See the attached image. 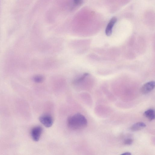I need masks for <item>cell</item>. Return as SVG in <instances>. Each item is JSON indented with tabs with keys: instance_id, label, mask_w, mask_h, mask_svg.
<instances>
[{
	"instance_id": "obj_8",
	"label": "cell",
	"mask_w": 155,
	"mask_h": 155,
	"mask_svg": "<svg viewBox=\"0 0 155 155\" xmlns=\"http://www.w3.org/2000/svg\"><path fill=\"white\" fill-rule=\"evenodd\" d=\"M34 81L37 83H40L43 82L44 80V77L41 75H37L34 76L33 78Z\"/></svg>"
},
{
	"instance_id": "obj_10",
	"label": "cell",
	"mask_w": 155,
	"mask_h": 155,
	"mask_svg": "<svg viewBox=\"0 0 155 155\" xmlns=\"http://www.w3.org/2000/svg\"><path fill=\"white\" fill-rule=\"evenodd\" d=\"M83 0H73L75 4L77 6L81 5L83 3Z\"/></svg>"
},
{
	"instance_id": "obj_1",
	"label": "cell",
	"mask_w": 155,
	"mask_h": 155,
	"mask_svg": "<svg viewBox=\"0 0 155 155\" xmlns=\"http://www.w3.org/2000/svg\"><path fill=\"white\" fill-rule=\"evenodd\" d=\"M67 123L70 129L78 130L85 128L88 125V121L83 115L77 113L69 117L67 119Z\"/></svg>"
},
{
	"instance_id": "obj_2",
	"label": "cell",
	"mask_w": 155,
	"mask_h": 155,
	"mask_svg": "<svg viewBox=\"0 0 155 155\" xmlns=\"http://www.w3.org/2000/svg\"><path fill=\"white\" fill-rule=\"evenodd\" d=\"M40 122L47 128L51 127L53 124V120L52 116L48 114H43L39 118Z\"/></svg>"
},
{
	"instance_id": "obj_7",
	"label": "cell",
	"mask_w": 155,
	"mask_h": 155,
	"mask_svg": "<svg viewBox=\"0 0 155 155\" xmlns=\"http://www.w3.org/2000/svg\"><path fill=\"white\" fill-rule=\"evenodd\" d=\"M144 116L149 120L151 121L155 118L154 110L152 109H148L144 113Z\"/></svg>"
},
{
	"instance_id": "obj_6",
	"label": "cell",
	"mask_w": 155,
	"mask_h": 155,
	"mask_svg": "<svg viewBox=\"0 0 155 155\" xmlns=\"http://www.w3.org/2000/svg\"><path fill=\"white\" fill-rule=\"evenodd\" d=\"M146 127V125L142 122H139L133 124L131 127V130L133 131L141 130Z\"/></svg>"
},
{
	"instance_id": "obj_5",
	"label": "cell",
	"mask_w": 155,
	"mask_h": 155,
	"mask_svg": "<svg viewBox=\"0 0 155 155\" xmlns=\"http://www.w3.org/2000/svg\"><path fill=\"white\" fill-rule=\"evenodd\" d=\"M117 19L116 17H113L109 21L105 29V34L107 36H110L112 34L113 28L116 23Z\"/></svg>"
},
{
	"instance_id": "obj_4",
	"label": "cell",
	"mask_w": 155,
	"mask_h": 155,
	"mask_svg": "<svg viewBox=\"0 0 155 155\" xmlns=\"http://www.w3.org/2000/svg\"><path fill=\"white\" fill-rule=\"evenodd\" d=\"M155 85L154 82L152 81L149 82L142 86L141 91L143 94H148L154 90Z\"/></svg>"
},
{
	"instance_id": "obj_3",
	"label": "cell",
	"mask_w": 155,
	"mask_h": 155,
	"mask_svg": "<svg viewBox=\"0 0 155 155\" xmlns=\"http://www.w3.org/2000/svg\"><path fill=\"white\" fill-rule=\"evenodd\" d=\"M43 131L42 128L40 126H37L33 128L31 131V135L33 140L38 141L40 138Z\"/></svg>"
},
{
	"instance_id": "obj_11",
	"label": "cell",
	"mask_w": 155,
	"mask_h": 155,
	"mask_svg": "<svg viewBox=\"0 0 155 155\" xmlns=\"http://www.w3.org/2000/svg\"><path fill=\"white\" fill-rule=\"evenodd\" d=\"M131 153L129 152H126L121 154V155H131Z\"/></svg>"
},
{
	"instance_id": "obj_9",
	"label": "cell",
	"mask_w": 155,
	"mask_h": 155,
	"mask_svg": "<svg viewBox=\"0 0 155 155\" xmlns=\"http://www.w3.org/2000/svg\"><path fill=\"white\" fill-rule=\"evenodd\" d=\"M133 140L129 138L126 140L124 142L125 145L129 146L132 144Z\"/></svg>"
}]
</instances>
